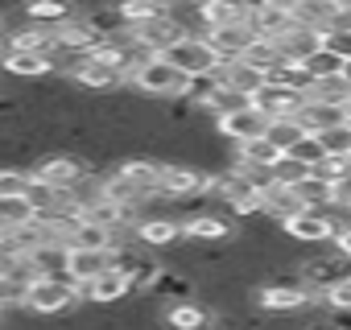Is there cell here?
I'll return each instance as SVG.
<instances>
[{"mask_svg": "<svg viewBox=\"0 0 351 330\" xmlns=\"http://www.w3.org/2000/svg\"><path fill=\"white\" fill-rule=\"evenodd\" d=\"M178 75H186V79H199V75H219V58H215V50L207 46V38L203 34H191V38H182L178 46H169L165 54H161Z\"/></svg>", "mask_w": 351, "mask_h": 330, "instance_id": "6", "label": "cell"}, {"mask_svg": "<svg viewBox=\"0 0 351 330\" xmlns=\"http://www.w3.org/2000/svg\"><path fill=\"white\" fill-rule=\"evenodd\" d=\"M25 190H29V170L0 165V199H25Z\"/></svg>", "mask_w": 351, "mask_h": 330, "instance_id": "35", "label": "cell"}, {"mask_svg": "<svg viewBox=\"0 0 351 330\" xmlns=\"http://www.w3.org/2000/svg\"><path fill=\"white\" fill-rule=\"evenodd\" d=\"M289 13H293V25L326 34L335 17V0H289Z\"/></svg>", "mask_w": 351, "mask_h": 330, "instance_id": "24", "label": "cell"}, {"mask_svg": "<svg viewBox=\"0 0 351 330\" xmlns=\"http://www.w3.org/2000/svg\"><path fill=\"white\" fill-rule=\"evenodd\" d=\"M306 99H310V91H302V87H277V83H269V87L256 95V107H261L269 120H293V116L306 107Z\"/></svg>", "mask_w": 351, "mask_h": 330, "instance_id": "16", "label": "cell"}, {"mask_svg": "<svg viewBox=\"0 0 351 330\" xmlns=\"http://www.w3.org/2000/svg\"><path fill=\"white\" fill-rule=\"evenodd\" d=\"M277 50H281V58L285 62H293V66H302L310 54H318L322 50V34H314V29H302V25H293L285 38H277Z\"/></svg>", "mask_w": 351, "mask_h": 330, "instance_id": "23", "label": "cell"}, {"mask_svg": "<svg viewBox=\"0 0 351 330\" xmlns=\"http://www.w3.org/2000/svg\"><path fill=\"white\" fill-rule=\"evenodd\" d=\"M136 244L141 248H173V244H182V223L165 211H153L136 223Z\"/></svg>", "mask_w": 351, "mask_h": 330, "instance_id": "17", "label": "cell"}, {"mask_svg": "<svg viewBox=\"0 0 351 330\" xmlns=\"http://www.w3.org/2000/svg\"><path fill=\"white\" fill-rule=\"evenodd\" d=\"M261 194H265V211H261V215H265V219H273V223H285V219H293V215L302 211V203L293 199V190H289V186L269 182Z\"/></svg>", "mask_w": 351, "mask_h": 330, "instance_id": "28", "label": "cell"}, {"mask_svg": "<svg viewBox=\"0 0 351 330\" xmlns=\"http://www.w3.org/2000/svg\"><path fill=\"white\" fill-rule=\"evenodd\" d=\"M199 194L211 199V174L191 165V161H169L165 174H161V207L186 203V199H199Z\"/></svg>", "mask_w": 351, "mask_h": 330, "instance_id": "4", "label": "cell"}, {"mask_svg": "<svg viewBox=\"0 0 351 330\" xmlns=\"http://www.w3.org/2000/svg\"><path fill=\"white\" fill-rule=\"evenodd\" d=\"M343 79H347V87H351V62H347V66H343Z\"/></svg>", "mask_w": 351, "mask_h": 330, "instance_id": "45", "label": "cell"}, {"mask_svg": "<svg viewBox=\"0 0 351 330\" xmlns=\"http://www.w3.org/2000/svg\"><path fill=\"white\" fill-rule=\"evenodd\" d=\"M75 87H83V91H91V95H116V91L128 87V75H124V66H120L112 54L95 50V54L83 62V71L75 75Z\"/></svg>", "mask_w": 351, "mask_h": 330, "instance_id": "7", "label": "cell"}, {"mask_svg": "<svg viewBox=\"0 0 351 330\" xmlns=\"http://www.w3.org/2000/svg\"><path fill=\"white\" fill-rule=\"evenodd\" d=\"M182 240H191V244H199V248H223V244L236 240V227H232L228 215L203 211V215H195V219L182 223Z\"/></svg>", "mask_w": 351, "mask_h": 330, "instance_id": "13", "label": "cell"}, {"mask_svg": "<svg viewBox=\"0 0 351 330\" xmlns=\"http://www.w3.org/2000/svg\"><path fill=\"white\" fill-rule=\"evenodd\" d=\"M165 13H169L165 0H132V5H120V21H124L128 29H141V25L165 17Z\"/></svg>", "mask_w": 351, "mask_h": 330, "instance_id": "31", "label": "cell"}, {"mask_svg": "<svg viewBox=\"0 0 351 330\" xmlns=\"http://www.w3.org/2000/svg\"><path fill=\"white\" fill-rule=\"evenodd\" d=\"M248 103H252V99H244L240 91H232V87L219 83V87L211 91V99L203 103V112H207L211 120H223V116H232V112H240V107H248Z\"/></svg>", "mask_w": 351, "mask_h": 330, "instance_id": "33", "label": "cell"}, {"mask_svg": "<svg viewBox=\"0 0 351 330\" xmlns=\"http://www.w3.org/2000/svg\"><path fill=\"white\" fill-rule=\"evenodd\" d=\"M219 83L232 87V91H240L244 99L256 103V95L269 87V75L256 71V66H248V62H219Z\"/></svg>", "mask_w": 351, "mask_h": 330, "instance_id": "21", "label": "cell"}, {"mask_svg": "<svg viewBox=\"0 0 351 330\" xmlns=\"http://www.w3.org/2000/svg\"><path fill=\"white\" fill-rule=\"evenodd\" d=\"M0 75H9V79H50L54 75V62L50 54H34V50H5V58H0Z\"/></svg>", "mask_w": 351, "mask_h": 330, "instance_id": "19", "label": "cell"}, {"mask_svg": "<svg viewBox=\"0 0 351 330\" xmlns=\"http://www.w3.org/2000/svg\"><path fill=\"white\" fill-rule=\"evenodd\" d=\"M0 272H13V264L5 260V252H0Z\"/></svg>", "mask_w": 351, "mask_h": 330, "instance_id": "44", "label": "cell"}, {"mask_svg": "<svg viewBox=\"0 0 351 330\" xmlns=\"http://www.w3.org/2000/svg\"><path fill=\"white\" fill-rule=\"evenodd\" d=\"M293 199L302 203V211H330V207H335V186H330L326 178L310 174V178H302V182L293 186Z\"/></svg>", "mask_w": 351, "mask_h": 330, "instance_id": "26", "label": "cell"}, {"mask_svg": "<svg viewBox=\"0 0 351 330\" xmlns=\"http://www.w3.org/2000/svg\"><path fill=\"white\" fill-rule=\"evenodd\" d=\"M203 38L215 50L219 62H244V54L261 42V34L252 29V21H240V25H228V29H207Z\"/></svg>", "mask_w": 351, "mask_h": 330, "instance_id": "10", "label": "cell"}, {"mask_svg": "<svg viewBox=\"0 0 351 330\" xmlns=\"http://www.w3.org/2000/svg\"><path fill=\"white\" fill-rule=\"evenodd\" d=\"M281 231L298 248H330V240H335V223L326 211H298L293 219L281 223Z\"/></svg>", "mask_w": 351, "mask_h": 330, "instance_id": "9", "label": "cell"}, {"mask_svg": "<svg viewBox=\"0 0 351 330\" xmlns=\"http://www.w3.org/2000/svg\"><path fill=\"white\" fill-rule=\"evenodd\" d=\"M293 120L302 124L306 136H322V132L347 124V107H343V103H326V99H306V107H302Z\"/></svg>", "mask_w": 351, "mask_h": 330, "instance_id": "18", "label": "cell"}, {"mask_svg": "<svg viewBox=\"0 0 351 330\" xmlns=\"http://www.w3.org/2000/svg\"><path fill=\"white\" fill-rule=\"evenodd\" d=\"M265 136H269V140H273L281 153H289V149H293V144H298L306 132H302V124H298V120H273Z\"/></svg>", "mask_w": 351, "mask_h": 330, "instance_id": "36", "label": "cell"}, {"mask_svg": "<svg viewBox=\"0 0 351 330\" xmlns=\"http://www.w3.org/2000/svg\"><path fill=\"white\" fill-rule=\"evenodd\" d=\"M38 223V207L29 199H0V231H21Z\"/></svg>", "mask_w": 351, "mask_h": 330, "instance_id": "29", "label": "cell"}, {"mask_svg": "<svg viewBox=\"0 0 351 330\" xmlns=\"http://www.w3.org/2000/svg\"><path fill=\"white\" fill-rule=\"evenodd\" d=\"M310 174H314V170H306L302 161H293V157H281V161L273 165V174H269V178H273L277 186H289V190H293V186H298L302 178H310Z\"/></svg>", "mask_w": 351, "mask_h": 330, "instance_id": "38", "label": "cell"}, {"mask_svg": "<svg viewBox=\"0 0 351 330\" xmlns=\"http://www.w3.org/2000/svg\"><path fill=\"white\" fill-rule=\"evenodd\" d=\"M269 116L256 107V103H248V107H240V112H232V116H223V120H215V132L236 149V144H244V140H256V136H265L269 132Z\"/></svg>", "mask_w": 351, "mask_h": 330, "instance_id": "11", "label": "cell"}, {"mask_svg": "<svg viewBox=\"0 0 351 330\" xmlns=\"http://www.w3.org/2000/svg\"><path fill=\"white\" fill-rule=\"evenodd\" d=\"M330 248H335V252H339L343 260H351V223H347V227H343V231H339V236L330 240Z\"/></svg>", "mask_w": 351, "mask_h": 330, "instance_id": "43", "label": "cell"}, {"mask_svg": "<svg viewBox=\"0 0 351 330\" xmlns=\"http://www.w3.org/2000/svg\"><path fill=\"white\" fill-rule=\"evenodd\" d=\"M0 322H5V314H0Z\"/></svg>", "mask_w": 351, "mask_h": 330, "instance_id": "47", "label": "cell"}, {"mask_svg": "<svg viewBox=\"0 0 351 330\" xmlns=\"http://www.w3.org/2000/svg\"><path fill=\"white\" fill-rule=\"evenodd\" d=\"M310 99L347 103V99H351V87H347V79H343V75H339V79H322V83H314V87H310Z\"/></svg>", "mask_w": 351, "mask_h": 330, "instance_id": "40", "label": "cell"}, {"mask_svg": "<svg viewBox=\"0 0 351 330\" xmlns=\"http://www.w3.org/2000/svg\"><path fill=\"white\" fill-rule=\"evenodd\" d=\"M298 277H302V285L310 293H326V289H335L339 281L351 277V260H343L335 248H326L322 256H306L302 268H298Z\"/></svg>", "mask_w": 351, "mask_h": 330, "instance_id": "8", "label": "cell"}, {"mask_svg": "<svg viewBox=\"0 0 351 330\" xmlns=\"http://www.w3.org/2000/svg\"><path fill=\"white\" fill-rule=\"evenodd\" d=\"M285 157H293V161H302L306 170H318V165L326 161V153H322V144H318V136H302Z\"/></svg>", "mask_w": 351, "mask_h": 330, "instance_id": "39", "label": "cell"}, {"mask_svg": "<svg viewBox=\"0 0 351 330\" xmlns=\"http://www.w3.org/2000/svg\"><path fill=\"white\" fill-rule=\"evenodd\" d=\"M71 268V248L58 244V240H42L25 260H21V272L34 281V277H66Z\"/></svg>", "mask_w": 351, "mask_h": 330, "instance_id": "14", "label": "cell"}, {"mask_svg": "<svg viewBox=\"0 0 351 330\" xmlns=\"http://www.w3.org/2000/svg\"><path fill=\"white\" fill-rule=\"evenodd\" d=\"M310 309H326V314H351V277L339 281L335 289L326 293H314V305Z\"/></svg>", "mask_w": 351, "mask_h": 330, "instance_id": "34", "label": "cell"}, {"mask_svg": "<svg viewBox=\"0 0 351 330\" xmlns=\"http://www.w3.org/2000/svg\"><path fill=\"white\" fill-rule=\"evenodd\" d=\"M0 240H5V231H0Z\"/></svg>", "mask_w": 351, "mask_h": 330, "instance_id": "46", "label": "cell"}, {"mask_svg": "<svg viewBox=\"0 0 351 330\" xmlns=\"http://www.w3.org/2000/svg\"><path fill=\"white\" fill-rule=\"evenodd\" d=\"M322 50H330L335 58H343V66L351 62V29H335V34H322Z\"/></svg>", "mask_w": 351, "mask_h": 330, "instance_id": "41", "label": "cell"}, {"mask_svg": "<svg viewBox=\"0 0 351 330\" xmlns=\"http://www.w3.org/2000/svg\"><path fill=\"white\" fill-rule=\"evenodd\" d=\"M83 305V289L71 277H34L25 289V314L29 318H62Z\"/></svg>", "mask_w": 351, "mask_h": 330, "instance_id": "1", "label": "cell"}, {"mask_svg": "<svg viewBox=\"0 0 351 330\" xmlns=\"http://www.w3.org/2000/svg\"><path fill=\"white\" fill-rule=\"evenodd\" d=\"M25 289H29V277H25L21 268L0 272V314H17V309H25Z\"/></svg>", "mask_w": 351, "mask_h": 330, "instance_id": "30", "label": "cell"}, {"mask_svg": "<svg viewBox=\"0 0 351 330\" xmlns=\"http://www.w3.org/2000/svg\"><path fill=\"white\" fill-rule=\"evenodd\" d=\"M132 91L149 103H173V99H182L186 91V75H178L161 54H153L136 75H132Z\"/></svg>", "mask_w": 351, "mask_h": 330, "instance_id": "3", "label": "cell"}, {"mask_svg": "<svg viewBox=\"0 0 351 330\" xmlns=\"http://www.w3.org/2000/svg\"><path fill=\"white\" fill-rule=\"evenodd\" d=\"M161 326L165 330H211L215 326V314L199 297H191V301H169V305H161Z\"/></svg>", "mask_w": 351, "mask_h": 330, "instance_id": "15", "label": "cell"}, {"mask_svg": "<svg viewBox=\"0 0 351 330\" xmlns=\"http://www.w3.org/2000/svg\"><path fill=\"white\" fill-rule=\"evenodd\" d=\"M252 305L265 314V318H293V314H306L314 305V293L302 285V277H277L261 289H252Z\"/></svg>", "mask_w": 351, "mask_h": 330, "instance_id": "2", "label": "cell"}, {"mask_svg": "<svg viewBox=\"0 0 351 330\" xmlns=\"http://www.w3.org/2000/svg\"><path fill=\"white\" fill-rule=\"evenodd\" d=\"M252 29L265 38V42H277L293 29V13L281 0H265V5H252Z\"/></svg>", "mask_w": 351, "mask_h": 330, "instance_id": "20", "label": "cell"}, {"mask_svg": "<svg viewBox=\"0 0 351 330\" xmlns=\"http://www.w3.org/2000/svg\"><path fill=\"white\" fill-rule=\"evenodd\" d=\"M318 144H322V153H326V157H343V161H351V124L322 132V136H318Z\"/></svg>", "mask_w": 351, "mask_h": 330, "instance_id": "37", "label": "cell"}, {"mask_svg": "<svg viewBox=\"0 0 351 330\" xmlns=\"http://www.w3.org/2000/svg\"><path fill=\"white\" fill-rule=\"evenodd\" d=\"M302 75H306L310 87L322 83V79H339V75H343V58H335L330 50H318V54H310V58L302 62Z\"/></svg>", "mask_w": 351, "mask_h": 330, "instance_id": "32", "label": "cell"}, {"mask_svg": "<svg viewBox=\"0 0 351 330\" xmlns=\"http://www.w3.org/2000/svg\"><path fill=\"white\" fill-rule=\"evenodd\" d=\"M335 207H343V211H351V174H347L343 182H335Z\"/></svg>", "mask_w": 351, "mask_h": 330, "instance_id": "42", "label": "cell"}, {"mask_svg": "<svg viewBox=\"0 0 351 330\" xmlns=\"http://www.w3.org/2000/svg\"><path fill=\"white\" fill-rule=\"evenodd\" d=\"M87 174H95V170L83 157H75V153H46L29 170V178L42 182V186H50V190H75Z\"/></svg>", "mask_w": 351, "mask_h": 330, "instance_id": "5", "label": "cell"}, {"mask_svg": "<svg viewBox=\"0 0 351 330\" xmlns=\"http://www.w3.org/2000/svg\"><path fill=\"white\" fill-rule=\"evenodd\" d=\"M132 293H136V289H132V277L120 272V268H108V272H99L91 285H83V301H87V305H99V309H116V305H124Z\"/></svg>", "mask_w": 351, "mask_h": 330, "instance_id": "12", "label": "cell"}, {"mask_svg": "<svg viewBox=\"0 0 351 330\" xmlns=\"http://www.w3.org/2000/svg\"><path fill=\"white\" fill-rule=\"evenodd\" d=\"M66 248L71 252H112L116 248V236H112V227H99V223L79 219L75 231H71V240H66Z\"/></svg>", "mask_w": 351, "mask_h": 330, "instance_id": "25", "label": "cell"}, {"mask_svg": "<svg viewBox=\"0 0 351 330\" xmlns=\"http://www.w3.org/2000/svg\"><path fill=\"white\" fill-rule=\"evenodd\" d=\"M112 268V252H71V268H66V277L83 289V285H91L99 272H108Z\"/></svg>", "mask_w": 351, "mask_h": 330, "instance_id": "27", "label": "cell"}, {"mask_svg": "<svg viewBox=\"0 0 351 330\" xmlns=\"http://www.w3.org/2000/svg\"><path fill=\"white\" fill-rule=\"evenodd\" d=\"M199 21H203V34L207 29H228V25L252 21V5H236V0H203Z\"/></svg>", "mask_w": 351, "mask_h": 330, "instance_id": "22", "label": "cell"}]
</instances>
